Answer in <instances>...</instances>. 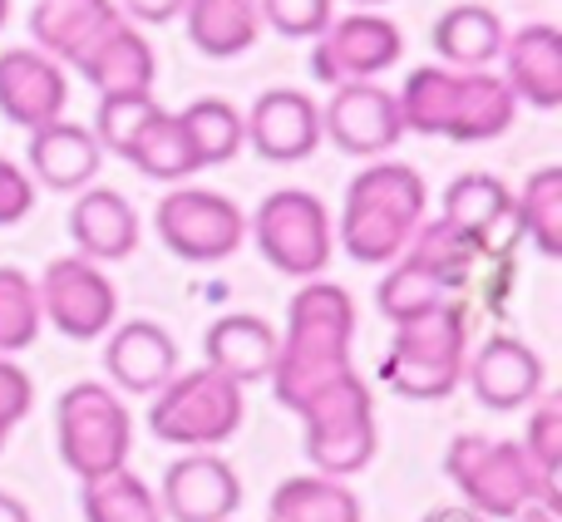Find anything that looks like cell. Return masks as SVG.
<instances>
[{
    "label": "cell",
    "mask_w": 562,
    "mask_h": 522,
    "mask_svg": "<svg viewBox=\"0 0 562 522\" xmlns=\"http://www.w3.org/2000/svg\"><path fill=\"white\" fill-rule=\"evenodd\" d=\"M429 188L419 168L400 163V158H370L346 188L336 223V242L360 266H390L405 257L415 227L425 223Z\"/></svg>",
    "instance_id": "2"
},
{
    "label": "cell",
    "mask_w": 562,
    "mask_h": 522,
    "mask_svg": "<svg viewBox=\"0 0 562 522\" xmlns=\"http://www.w3.org/2000/svg\"><path fill=\"white\" fill-rule=\"evenodd\" d=\"M138 213L134 203H128L124 193H114V188H85V193L75 197V207H69V237H75L85 261H124L138 252Z\"/></svg>",
    "instance_id": "21"
},
{
    "label": "cell",
    "mask_w": 562,
    "mask_h": 522,
    "mask_svg": "<svg viewBox=\"0 0 562 522\" xmlns=\"http://www.w3.org/2000/svg\"><path fill=\"white\" fill-rule=\"evenodd\" d=\"M479 257L484 252H479L474 237H464L459 227H449L445 217L419 223L415 237H409V247H405V261H415L419 271H429L445 291H464L469 276H474V266H479Z\"/></svg>",
    "instance_id": "30"
},
{
    "label": "cell",
    "mask_w": 562,
    "mask_h": 522,
    "mask_svg": "<svg viewBox=\"0 0 562 522\" xmlns=\"http://www.w3.org/2000/svg\"><path fill=\"white\" fill-rule=\"evenodd\" d=\"M454 300V291H445L429 271H419L415 261H390L385 281L375 286V306L380 316L390 320V326H400V320H415V316H429V310L449 306Z\"/></svg>",
    "instance_id": "35"
},
{
    "label": "cell",
    "mask_w": 562,
    "mask_h": 522,
    "mask_svg": "<svg viewBox=\"0 0 562 522\" xmlns=\"http://www.w3.org/2000/svg\"><path fill=\"white\" fill-rule=\"evenodd\" d=\"M55 439H59V458H65V468L79 484L128 468L134 419H128L124 395L114 385H99V379L69 385L55 405Z\"/></svg>",
    "instance_id": "5"
},
{
    "label": "cell",
    "mask_w": 562,
    "mask_h": 522,
    "mask_svg": "<svg viewBox=\"0 0 562 522\" xmlns=\"http://www.w3.org/2000/svg\"><path fill=\"white\" fill-rule=\"evenodd\" d=\"M350 340H356V300L346 286L326 276L301 281V291L286 306V336H277L272 395L281 409L296 415L316 389L350 375Z\"/></svg>",
    "instance_id": "1"
},
{
    "label": "cell",
    "mask_w": 562,
    "mask_h": 522,
    "mask_svg": "<svg viewBox=\"0 0 562 522\" xmlns=\"http://www.w3.org/2000/svg\"><path fill=\"white\" fill-rule=\"evenodd\" d=\"M69 79L65 65L35 45H15L0 55V114L20 128H45L65 118Z\"/></svg>",
    "instance_id": "15"
},
{
    "label": "cell",
    "mask_w": 562,
    "mask_h": 522,
    "mask_svg": "<svg viewBox=\"0 0 562 522\" xmlns=\"http://www.w3.org/2000/svg\"><path fill=\"white\" fill-rule=\"evenodd\" d=\"M35 291L40 320L55 326L65 340H99L119 326V291L99 261L55 257L45 266V276L35 281Z\"/></svg>",
    "instance_id": "10"
},
{
    "label": "cell",
    "mask_w": 562,
    "mask_h": 522,
    "mask_svg": "<svg viewBox=\"0 0 562 522\" xmlns=\"http://www.w3.org/2000/svg\"><path fill=\"white\" fill-rule=\"evenodd\" d=\"M257 15L286 39H316L336 20V0H257Z\"/></svg>",
    "instance_id": "39"
},
{
    "label": "cell",
    "mask_w": 562,
    "mask_h": 522,
    "mask_svg": "<svg viewBox=\"0 0 562 522\" xmlns=\"http://www.w3.org/2000/svg\"><path fill=\"white\" fill-rule=\"evenodd\" d=\"M454 89H459V69H449V65H419V69H409L405 89L395 94L405 134L449 138V118H454Z\"/></svg>",
    "instance_id": "29"
},
{
    "label": "cell",
    "mask_w": 562,
    "mask_h": 522,
    "mask_svg": "<svg viewBox=\"0 0 562 522\" xmlns=\"http://www.w3.org/2000/svg\"><path fill=\"white\" fill-rule=\"evenodd\" d=\"M464 379L479 405L508 415V409H524L543 395V355L518 336H488L479 350H469Z\"/></svg>",
    "instance_id": "14"
},
{
    "label": "cell",
    "mask_w": 562,
    "mask_h": 522,
    "mask_svg": "<svg viewBox=\"0 0 562 522\" xmlns=\"http://www.w3.org/2000/svg\"><path fill=\"white\" fill-rule=\"evenodd\" d=\"M504 20L488 5H454L435 20V49L449 69H488L504 49Z\"/></svg>",
    "instance_id": "28"
},
{
    "label": "cell",
    "mask_w": 562,
    "mask_h": 522,
    "mask_svg": "<svg viewBox=\"0 0 562 522\" xmlns=\"http://www.w3.org/2000/svg\"><path fill=\"white\" fill-rule=\"evenodd\" d=\"M40 291L20 266H0V355H20L40 340Z\"/></svg>",
    "instance_id": "36"
},
{
    "label": "cell",
    "mask_w": 562,
    "mask_h": 522,
    "mask_svg": "<svg viewBox=\"0 0 562 522\" xmlns=\"http://www.w3.org/2000/svg\"><path fill=\"white\" fill-rule=\"evenodd\" d=\"M524 454L548 484H558L562 474V399L558 395H538L533 399V415H528V429H524Z\"/></svg>",
    "instance_id": "38"
},
{
    "label": "cell",
    "mask_w": 562,
    "mask_h": 522,
    "mask_svg": "<svg viewBox=\"0 0 562 522\" xmlns=\"http://www.w3.org/2000/svg\"><path fill=\"white\" fill-rule=\"evenodd\" d=\"M79 513H85V522H164L158 493L134 468L89 478L85 493H79Z\"/></svg>",
    "instance_id": "34"
},
{
    "label": "cell",
    "mask_w": 562,
    "mask_h": 522,
    "mask_svg": "<svg viewBox=\"0 0 562 522\" xmlns=\"http://www.w3.org/2000/svg\"><path fill=\"white\" fill-rule=\"evenodd\" d=\"M30 405H35V385H30V375L10 355H0V424L15 429L20 419L30 415Z\"/></svg>",
    "instance_id": "41"
},
{
    "label": "cell",
    "mask_w": 562,
    "mask_h": 522,
    "mask_svg": "<svg viewBox=\"0 0 562 522\" xmlns=\"http://www.w3.org/2000/svg\"><path fill=\"white\" fill-rule=\"evenodd\" d=\"M296 419H301L306 458L316 474L350 484L356 474H366V468L375 464V449H380L375 395H370V385L356 370L330 379L326 389H316V395L296 409Z\"/></svg>",
    "instance_id": "4"
},
{
    "label": "cell",
    "mask_w": 562,
    "mask_h": 522,
    "mask_svg": "<svg viewBox=\"0 0 562 522\" xmlns=\"http://www.w3.org/2000/svg\"><path fill=\"white\" fill-rule=\"evenodd\" d=\"M321 138L340 148L350 158H385L390 148L405 138L400 124V104L385 84L366 79V84H336L330 104L321 109Z\"/></svg>",
    "instance_id": "13"
},
{
    "label": "cell",
    "mask_w": 562,
    "mask_h": 522,
    "mask_svg": "<svg viewBox=\"0 0 562 522\" xmlns=\"http://www.w3.org/2000/svg\"><path fill=\"white\" fill-rule=\"evenodd\" d=\"M75 69L99 89V99L104 94H154L158 55L134 20H119V25H109L104 35L79 55Z\"/></svg>",
    "instance_id": "20"
},
{
    "label": "cell",
    "mask_w": 562,
    "mask_h": 522,
    "mask_svg": "<svg viewBox=\"0 0 562 522\" xmlns=\"http://www.w3.org/2000/svg\"><path fill=\"white\" fill-rule=\"evenodd\" d=\"M257 252L267 257V266L281 271L291 281H311V276H326L330 257H336V223H330L326 203L306 188H277L257 203L252 223Z\"/></svg>",
    "instance_id": "8"
},
{
    "label": "cell",
    "mask_w": 562,
    "mask_h": 522,
    "mask_svg": "<svg viewBox=\"0 0 562 522\" xmlns=\"http://www.w3.org/2000/svg\"><path fill=\"white\" fill-rule=\"evenodd\" d=\"M104 370L119 395H158L178 375V340L158 320H124L109 330Z\"/></svg>",
    "instance_id": "18"
},
{
    "label": "cell",
    "mask_w": 562,
    "mask_h": 522,
    "mask_svg": "<svg viewBox=\"0 0 562 522\" xmlns=\"http://www.w3.org/2000/svg\"><path fill=\"white\" fill-rule=\"evenodd\" d=\"M243 419H247V389L207 365L178 370L154 395V409H148L154 439L183 449V454L227 444V439L243 429Z\"/></svg>",
    "instance_id": "6"
},
{
    "label": "cell",
    "mask_w": 562,
    "mask_h": 522,
    "mask_svg": "<svg viewBox=\"0 0 562 522\" xmlns=\"http://www.w3.org/2000/svg\"><path fill=\"white\" fill-rule=\"evenodd\" d=\"M514 232L543 257H562V168L548 163L528 173L524 193L514 197Z\"/></svg>",
    "instance_id": "33"
},
{
    "label": "cell",
    "mask_w": 562,
    "mask_h": 522,
    "mask_svg": "<svg viewBox=\"0 0 562 522\" xmlns=\"http://www.w3.org/2000/svg\"><path fill=\"white\" fill-rule=\"evenodd\" d=\"M188 39L207 59H237L262 39L257 0H188L183 5Z\"/></svg>",
    "instance_id": "25"
},
{
    "label": "cell",
    "mask_w": 562,
    "mask_h": 522,
    "mask_svg": "<svg viewBox=\"0 0 562 522\" xmlns=\"http://www.w3.org/2000/svg\"><path fill=\"white\" fill-rule=\"evenodd\" d=\"M0 522H35V518H30V508L15 493H0Z\"/></svg>",
    "instance_id": "45"
},
{
    "label": "cell",
    "mask_w": 562,
    "mask_h": 522,
    "mask_svg": "<svg viewBox=\"0 0 562 522\" xmlns=\"http://www.w3.org/2000/svg\"><path fill=\"white\" fill-rule=\"evenodd\" d=\"M405 59V35L395 20L375 15V10H356L346 20H330L316 35L311 49V69L321 84H366L380 79Z\"/></svg>",
    "instance_id": "11"
},
{
    "label": "cell",
    "mask_w": 562,
    "mask_h": 522,
    "mask_svg": "<svg viewBox=\"0 0 562 522\" xmlns=\"http://www.w3.org/2000/svg\"><path fill=\"white\" fill-rule=\"evenodd\" d=\"M425 522H484L474 513V508H464V503H449V508H429Z\"/></svg>",
    "instance_id": "43"
},
{
    "label": "cell",
    "mask_w": 562,
    "mask_h": 522,
    "mask_svg": "<svg viewBox=\"0 0 562 522\" xmlns=\"http://www.w3.org/2000/svg\"><path fill=\"white\" fill-rule=\"evenodd\" d=\"M350 5H360V10H370V5H385V0H350Z\"/></svg>",
    "instance_id": "47"
},
{
    "label": "cell",
    "mask_w": 562,
    "mask_h": 522,
    "mask_svg": "<svg viewBox=\"0 0 562 522\" xmlns=\"http://www.w3.org/2000/svg\"><path fill=\"white\" fill-rule=\"evenodd\" d=\"M119 10H124V20H134V25H168V20L183 15L188 0H114Z\"/></svg>",
    "instance_id": "42"
},
{
    "label": "cell",
    "mask_w": 562,
    "mask_h": 522,
    "mask_svg": "<svg viewBox=\"0 0 562 522\" xmlns=\"http://www.w3.org/2000/svg\"><path fill=\"white\" fill-rule=\"evenodd\" d=\"M5 20H10V0H0V30H5Z\"/></svg>",
    "instance_id": "46"
},
{
    "label": "cell",
    "mask_w": 562,
    "mask_h": 522,
    "mask_svg": "<svg viewBox=\"0 0 562 522\" xmlns=\"http://www.w3.org/2000/svg\"><path fill=\"white\" fill-rule=\"evenodd\" d=\"M518 118V99L504 84V75L488 69H459L454 89V118H449V138L454 144H488V138L508 134Z\"/></svg>",
    "instance_id": "24"
},
{
    "label": "cell",
    "mask_w": 562,
    "mask_h": 522,
    "mask_svg": "<svg viewBox=\"0 0 562 522\" xmlns=\"http://www.w3.org/2000/svg\"><path fill=\"white\" fill-rule=\"evenodd\" d=\"M124 158L144 178H154V183H188V178L198 173V154L183 134V118L168 114V109H158V114L148 118V128L134 138V148H128Z\"/></svg>",
    "instance_id": "31"
},
{
    "label": "cell",
    "mask_w": 562,
    "mask_h": 522,
    "mask_svg": "<svg viewBox=\"0 0 562 522\" xmlns=\"http://www.w3.org/2000/svg\"><path fill=\"white\" fill-rule=\"evenodd\" d=\"M247 144L267 163H301L321 148V104L301 89H267L243 114Z\"/></svg>",
    "instance_id": "16"
},
{
    "label": "cell",
    "mask_w": 562,
    "mask_h": 522,
    "mask_svg": "<svg viewBox=\"0 0 562 522\" xmlns=\"http://www.w3.org/2000/svg\"><path fill=\"white\" fill-rule=\"evenodd\" d=\"M158 99L154 94H104L99 99V114H94V138L104 154L124 158L134 148V138L148 128V118L158 114Z\"/></svg>",
    "instance_id": "37"
},
{
    "label": "cell",
    "mask_w": 562,
    "mask_h": 522,
    "mask_svg": "<svg viewBox=\"0 0 562 522\" xmlns=\"http://www.w3.org/2000/svg\"><path fill=\"white\" fill-rule=\"evenodd\" d=\"M5 439H10V429H5V424H0V449H5Z\"/></svg>",
    "instance_id": "48"
},
{
    "label": "cell",
    "mask_w": 562,
    "mask_h": 522,
    "mask_svg": "<svg viewBox=\"0 0 562 522\" xmlns=\"http://www.w3.org/2000/svg\"><path fill=\"white\" fill-rule=\"evenodd\" d=\"M183 118V134L198 154V168H217V163H233L247 144V124H243V109L227 104V99H193L188 109H178Z\"/></svg>",
    "instance_id": "32"
},
{
    "label": "cell",
    "mask_w": 562,
    "mask_h": 522,
    "mask_svg": "<svg viewBox=\"0 0 562 522\" xmlns=\"http://www.w3.org/2000/svg\"><path fill=\"white\" fill-rule=\"evenodd\" d=\"M119 20H124V10L114 0H35L30 35H35V49H45L49 59L75 69L79 55Z\"/></svg>",
    "instance_id": "22"
},
{
    "label": "cell",
    "mask_w": 562,
    "mask_h": 522,
    "mask_svg": "<svg viewBox=\"0 0 562 522\" xmlns=\"http://www.w3.org/2000/svg\"><path fill=\"white\" fill-rule=\"evenodd\" d=\"M504 522H562L558 508H548V503H528V508H518L514 518H504Z\"/></svg>",
    "instance_id": "44"
},
{
    "label": "cell",
    "mask_w": 562,
    "mask_h": 522,
    "mask_svg": "<svg viewBox=\"0 0 562 522\" xmlns=\"http://www.w3.org/2000/svg\"><path fill=\"white\" fill-rule=\"evenodd\" d=\"M445 223L459 227L464 237H474L479 252H488L494 237L514 223V193L494 173H464L445 193Z\"/></svg>",
    "instance_id": "26"
},
{
    "label": "cell",
    "mask_w": 562,
    "mask_h": 522,
    "mask_svg": "<svg viewBox=\"0 0 562 522\" xmlns=\"http://www.w3.org/2000/svg\"><path fill=\"white\" fill-rule=\"evenodd\" d=\"M154 493L164 522H233V513L243 508V478L217 449H193L168 464Z\"/></svg>",
    "instance_id": "12"
},
{
    "label": "cell",
    "mask_w": 562,
    "mask_h": 522,
    "mask_svg": "<svg viewBox=\"0 0 562 522\" xmlns=\"http://www.w3.org/2000/svg\"><path fill=\"white\" fill-rule=\"evenodd\" d=\"M203 355L207 370L237 379V385H257V379L272 375L277 365V326L262 316H247V310H233V316L213 320L203 336Z\"/></svg>",
    "instance_id": "23"
},
{
    "label": "cell",
    "mask_w": 562,
    "mask_h": 522,
    "mask_svg": "<svg viewBox=\"0 0 562 522\" xmlns=\"http://www.w3.org/2000/svg\"><path fill=\"white\" fill-rule=\"evenodd\" d=\"M99 168H104V148H99L94 128L75 124V118H55L45 128H30V178L49 193H85L94 188Z\"/></svg>",
    "instance_id": "19"
},
{
    "label": "cell",
    "mask_w": 562,
    "mask_h": 522,
    "mask_svg": "<svg viewBox=\"0 0 562 522\" xmlns=\"http://www.w3.org/2000/svg\"><path fill=\"white\" fill-rule=\"evenodd\" d=\"M445 474L454 478L464 508H474L484 522H504L528 503L558 508V484H548V478L528 464L518 439L459 434L445 454Z\"/></svg>",
    "instance_id": "3"
},
{
    "label": "cell",
    "mask_w": 562,
    "mask_h": 522,
    "mask_svg": "<svg viewBox=\"0 0 562 522\" xmlns=\"http://www.w3.org/2000/svg\"><path fill=\"white\" fill-rule=\"evenodd\" d=\"M360 518H366V508H360L356 488L326 474L281 478L272 488V503H267V522H360Z\"/></svg>",
    "instance_id": "27"
},
{
    "label": "cell",
    "mask_w": 562,
    "mask_h": 522,
    "mask_svg": "<svg viewBox=\"0 0 562 522\" xmlns=\"http://www.w3.org/2000/svg\"><path fill=\"white\" fill-rule=\"evenodd\" d=\"M469 360V326L464 310L449 306L429 310V316L400 320L395 340L385 350V385L405 399H445L459 389Z\"/></svg>",
    "instance_id": "7"
},
{
    "label": "cell",
    "mask_w": 562,
    "mask_h": 522,
    "mask_svg": "<svg viewBox=\"0 0 562 522\" xmlns=\"http://www.w3.org/2000/svg\"><path fill=\"white\" fill-rule=\"evenodd\" d=\"M504 84L514 89L518 104L543 109L553 114L562 109V30L548 25V20H533V25L504 35Z\"/></svg>",
    "instance_id": "17"
},
{
    "label": "cell",
    "mask_w": 562,
    "mask_h": 522,
    "mask_svg": "<svg viewBox=\"0 0 562 522\" xmlns=\"http://www.w3.org/2000/svg\"><path fill=\"white\" fill-rule=\"evenodd\" d=\"M30 207H35V178H30L20 163L0 158V227L25 223Z\"/></svg>",
    "instance_id": "40"
},
{
    "label": "cell",
    "mask_w": 562,
    "mask_h": 522,
    "mask_svg": "<svg viewBox=\"0 0 562 522\" xmlns=\"http://www.w3.org/2000/svg\"><path fill=\"white\" fill-rule=\"evenodd\" d=\"M154 232L178 261L193 266H213L243 252L247 242V213L227 193L213 188H173L158 197L154 207Z\"/></svg>",
    "instance_id": "9"
}]
</instances>
